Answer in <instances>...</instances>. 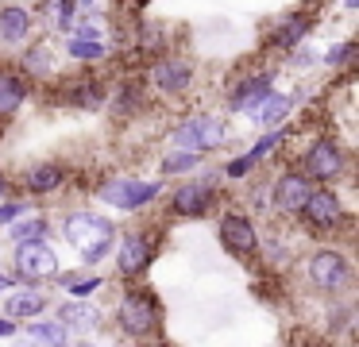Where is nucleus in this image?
<instances>
[{"mask_svg": "<svg viewBox=\"0 0 359 347\" xmlns=\"http://www.w3.org/2000/svg\"><path fill=\"white\" fill-rule=\"evenodd\" d=\"M62 231L74 247H81V259L86 262L104 259L109 247H112V236H116V231H112V220L101 212H70L62 224Z\"/></svg>", "mask_w": 359, "mask_h": 347, "instance_id": "nucleus-3", "label": "nucleus"}, {"mask_svg": "<svg viewBox=\"0 0 359 347\" xmlns=\"http://www.w3.org/2000/svg\"><path fill=\"white\" fill-rule=\"evenodd\" d=\"M302 174L309 177L313 185H332V182H340L344 174H348V151H344L336 139H328V135H320V139H313L309 143V151L302 154Z\"/></svg>", "mask_w": 359, "mask_h": 347, "instance_id": "nucleus-4", "label": "nucleus"}, {"mask_svg": "<svg viewBox=\"0 0 359 347\" xmlns=\"http://www.w3.org/2000/svg\"><path fill=\"white\" fill-rule=\"evenodd\" d=\"M12 332H16V324H12V316H0V339H4V336H12Z\"/></svg>", "mask_w": 359, "mask_h": 347, "instance_id": "nucleus-36", "label": "nucleus"}, {"mask_svg": "<svg viewBox=\"0 0 359 347\" xmlns=\"http://www.w3.org/2000/svg\"><path fill=\"white\" fill-rule=\"evenodd\" d=\"M282 143H286V131H282V128H266V135L263 139H259V143L255 147H251V158H259V162H263L266 158V154H271V151H278V147Z\"/></svg>", "mask_w": 359, "mask_h": 347, "instance_id": "nucleus-31", "label": "nucleus"}, {"mask_svg": "<svg viewBox=\"0 0 359 347\" xmlns=\"http://www.w3.org/2000/svg\"><path fill=\"white\" fill-rule=\"evenodd\" d=\"M27 97H32V77L24 69H0V120L16 116Z\"/></svg>", "mask_w": 359, "mask_h": 347, "instance_id": "nucleus-14", "label": "nucleus"}, {"mask_svg": "<svg viewBox=\"0 0 359 347\" xmlns=\"http://www.w3.org/2000/svg\"><path fill=\"white\" fill-rule=\"evenodd\" d=\"M305 282L313 285L325 297H336V293H348L355 285V266L344 251L336 247H317L313 254H305Z\"/></svg>", "mask_w": 359, "mask_h": 347, "instance_id": "nucleus-2", "label": "nucleus"}, {"mask_svg": "<svg viewBox=\"0 0 359 347\" xmlns=\"http://www.w3.org/2000/svg\"><path fill=\"white\" fill-rule=\"evenodd\" d=\"M39 12L47 15V23H50V27L70 31L74 12H78V0H43V4H39Z\"/></svg>", "mask_w": 359, "mask_h": 347, "instance_id": "nucleus-26", "label": "nucleus"}, {"mask_svg": "<svg viewBox=\"0 0 359 347\" xmlns=\"http://www.w3.org/2000/svg\"><path fill=\"white\" fill-rule=\"evenodd\" d=\"M147 85L158 89L163 97H186L189 85H194V62L186 54H158L147 69Z\"/></svg>", "mask_w": 359, "mask_h": 347, "instance_id": "nucleus-7", "label": "nucleus"}, {"mask_svg": "<svg viewBox=\"0 0 359 347\" xmlns=\"http://www.w3.org/2000/svg\"><path fill=\"white\" fill-rule=\"evenodd\" d=\"M224 139H228L224 120H217V116H209V112L189 116V120H182L178 128L170 131L174 151H197V154H201V151H217Z\"/></svg>", "mask_w": 359, "mask_h": 347, "instance_id": "nucleus-5", "label": "nucleus"}, {"mask_svg": "<svg viewBox=\"0 0 359 347\" xmlns=\"http://www.w3.org/2000/svg\"><path fill=\"white\" fill-rule=\"evenodd\" d=\"M151 259H155V236L147 228H132L120 236V251H116V274L124 282H140L147 274Z\"/></svg>", "mask_w": 359, "mask_h": 347, "instance_id": "nucleus-8", "label": "nucleus"}, {"mask_svg": "<svg viewBox=\"0 0 359 347\" xmlns=\"http://www.w3.org/2000/svg\"><path fill=\"white\" fill-rule=\"evenodd\" d=\"M163 46H166V31L158 27L155 20H140V31H135V50L155 54V50H163Z\"/></svg>", "mask_w": 359, "mask_h": 347, "instance_id": "nucleus-27", "label": "nucleus"}, {"mask_svg": "<svg viewBox=\"0 0 359 347\" xmlns=\"http://www.w3.org/2000/svg\"><path fill=\"white\" fill-rule=\"evenodd\" d=\"M271 81H274L271 74H248V77H240V81L232 85V93H228V108H232V112H251V108H255L259 100L274 89Z\"/></svg>", "mask_w": 359, "mask_h": 347, "instance_id": "nucleus-16", "label": "nucleus"}, {"mask_svg": "<svg viewBox=\"0 0 359 347\" xmlns=\"http://www.w3.org/2000/svg\"><path fill=\"white\" fill-rule=\"evenodd\" d=\"M135 4H147V0H135Z\"/></svg>", "mask_w": 359, "mask_h": 347, "instance_id": "nucleus-40", "label": "nucleus"}, {"mask_svg": "<svg viewBox=\"0 0 359 347\" xmlns=\"http://www.w3.org/2000/svg\"><path fill=\"white\" fill-rule=\"evenodd\" d=\"M313 193V182L302 174V170H290V174H282L278 182L271 185V208L278 216H286V220H297V212H302V205L309 200Z\"/></svg>", "mask_w": 359, "mask_h": 347, "instance_id": "nucleus-12", "label": "nucleus"}, {"mask_svg": "<svg viewBox=\"0 0 359 347\" xmlns=\"http://www.w3.org/2000/svg\"><path fill=\"white\" fill-rule=\"evenodd\" d=\"M4 197H8V177L0 174V200H4Z\"/></svg>", "mask_w": 359, "mask_h": 347, "instance_id": "nucleus-37", "label": "nucleus"}, {"mask_svg": "<svg viewBox=\"0 0 359 347\" xmlns=\"http://www.w3.org/2000/svg\"><path fill=\"white\" fill-rule=\"evenodd\" d=\"M58 270V254L47 239H27V243H16V274L20 282H39V278H50Z\"/></svg>", "mask_w": 359, "mask_h": 347, "instance_id": "nucleus-11", "label": "nucleus"}, {"mask_svg": "<svg viewBox=\"0 0 359 347\" xmlns=\"http://www.w3.org/2000/svg\"><path fill=\"white\" fill-rule=\"evenodd\" d=\"M147 108V93H143L140 81H120L116 93H112V112L116 116H140Z\"/></svg>", "mask_w": 359, "mask_h": 347, "instance_id": "nucleus-22", "label": "nucleus"}, {"mask_svg": "<svg viewBox=\"0 0 359 347\" xmlns=\"http://www.w3.org/2000/svg\"><path fill=\"white\" fill-rule=\"evenodd\" d=\"M58 100H62V104H70V108H101L104 85H101V77H93V74H86V77H66Z\"/></svg>", "mask_w": 359, "mask_h": 347, "instance_id": "nucleus-15", "label": "nucleus"}, {"mask_svg": "<svg viewBox=\"0 0 359 347\" xmlns=\"http://www.w3.org/2000/svg\"><path fill=\"white\" fill-rule=\"evenodd\" d=\"M8 236L16 239V243H27V239H43V236H47V220H43V216H24V212H20L16 224L8 228Z\"/></svg>", "mask_w": 359, "mask_h": 347, "instance_id": "nucleus-29", "label": "nucleus"}, {"mask_svg": "<svg viewBox=\"0 0 359 347\" xmlns=\"http://www.w3.org/2000/svg\"><path fill=\"white\" fill-rule=\"evenodd\" d=\"M290 108H294V97H286V93H274V89H271L255 108H251V116H255L259 128H278V123L290 116Z\"/></svg>", "mask_w": 359, "mask_h": 347, "instance_id": "nucleus-19", "label": "nucleus"}, {"mask_svg": "<svg viewBox=\"0 0 359 347\" xmlns=\"http://www.w3.org/2000/svg\"><path fill=\"white\" fill-rule=\"evenodd\" d=\"M47 313V297L39 290H24L16 297H8V316L12 320H32V316Z\"/></svg>", "mask_w": 359, "mask_h": 347, "instance_id": "nucleus-23", "label": "nucleus"}, {"mask_svg": "<svg viewBox=\"0 0 359 347\" xmlns=\"http://www.w3.org/2000/svg\"><path fill=\"white\" fill-rule=\"evenodd\" d=\"M116 328L128 339H158L163 336V301L143 285H128L116 305Z\"/></svg>", "mask_w": 359, "mask_h": 347, "instance_id": "nucleus-1", "label": "nucleus"}, {"mask_svg": "<svg viewBox=\"0 0 359 347\" xmlns=\"http://www.w3.org/2000/svg\"><path fill=\"white\" fill-rule=\"evenodd\" d=\"M351 58H355V43H336V46H328L325 66H344V62H351Z\"/></svg>", "mask_w": 359, "mask_h": 347, "instance_id": "nucleus-32", "label": "nucleus"}, {"mask_svg": "<svg viewBox=\"0 0 359 347\" xmlns=\"http://www.w3.org/2000/svg\"><path fill=\"white\" fill-rule=\"evenodd\" d=\"M62 182H66L62 162H39V166H32L24 174V189L32 193V197H47V193L62 189Z\"/></svg>", "mask_w": 359, "mask_h": 347, "instance_id": "nucleus-18", "label": "nucleus"}, {"mask_svg": "<svg viewBox=\"0 0 359 347\" xmlns=\"http://www.w3.org/2000/svg\"><path fill=\"white\" fill-rule=\"evenodd\" d=\"M32 12L20 4H8V8H0V43H8V46H24L27 39H32Z\"/></svg>", "mask_w": 359, "mask_h": 347, "instance_id": "nucleus-17", "label": "nucleus"}, {"mask_svg": "<svg viewBox=\"0 0 359 347\" xmlns=\"http://www.w3.org/2000/svg\"><path fill=\"white\" fill-rule=\"evenodd\" d=\"M297 216L305 220V228L320 231V236H332V231H340V228H348V224H351L348 205H344L332 189H317V185H313L309 200L302 205V212H297Z\"/></svg>", "mask_w": 359, "mask_h": 347, "instance_id": "nucleus-6", "label": "nucleus"}, {"mask_svg": "<svg viewBox=\"0 0 359 347\" xmlns=\"http://www.w3.org/2000/svg\"><path fill=\"white\" fill-rule=\"evenodd\" d=\"M66 54H70L74 62H101L104 58V43H101V39L74 35L70 43H66Z\"/></svg>", "mask_w": 359, "mask_h": 347, "instance_id": "nucleus-28", "label": "nucleus"}, {"mask_svg": "<svg viewBox=\"0 0 359 347\" xmlns=\"http://www.w3.org/2000/svg\"><path fill=\"white\" fill-rule=\"evenodd\" d=\"M197 166H201L197 151H178L170 158H163V174H186V170H197Z\"/></svg>", "mask_w": 359, "mask_h": 347, "instance_id": "nucleus-30", "label": "nucleus"}, {"mask_svg": "<svg viewBox=\"0 0 359 347\" xmlns=\"http://www.w3.org/2000/svg\"><path fill=\"white\" fill-rule=\"evenodd\" d=\"M58 320H62L66 328L89 332V328H97V324H101V308L89 305L86 297H74V301H66V305L58 308Z\"/></svg>", "mask_w": 359, "mask_h": 347, "instance_id": "nucleus-20", "label": "nucleus"}, {"mask_svg": "<svg viewBox=\"0 0 359 347\" xmlns=\"http://www.w3.org/2000/svg\"><path fill=\"white\" fill-rule=\"evenodd\" d=\"M344 4H348V8H355V4H359V0H344Z\"/></svg>", "mask_w": 359, "mask_h": 347, "instance_id": "nucleus-38", "label": "nucleus"}, {"mask_svg": "<svg viewBox=\"0 0 359 347\" xmlns=\"http://www.w3.org/2000/svg\"><path fill=\"white\" fill-rule=\"evenodd\" d=\"M305 4H309V8H313V4H320V0H305Z\"/></svg>", "mask_w": 359, "mask_h": 347, "instance_id": "nucleus-39", "label": "nucleus"}, {"mask_svg": "<svg viewBox=\"0 0 359 347\" xmlns=\"http://www.w3.org/2000/svg\"><path fill=\"white\" fill-rule=\"evenodd\" d=\"M255 166H259V158L243 154V158H232V162H228V166H224V174L236 182V177H248V170H255Z\"/></svg>", "mask_w": 359, "mask_h": 347, "instance_id": "nucleus-33", "label": "nucleus"}, {"mask_svg": "<svg viewBox=\"0 0 359 347\" xmlns=\"http://www.w3.org/2000/svg\"><path fill=\"white\" fill-rule=\"evenodd\" d=\"M20 212H24V205H16V200H12V205H0V224H8V220H16Z\"/></svg>", "mask_w": 359, "mask_h": 347, "instance_id": "nucleus-35", "label": "nucleus"}, {"mask_svg": "<svg viewBox=\"0 0 359 347\" xmlns=\"http://www.w3.org/2000/svg\"><path fill=\"white\" fill-rule=\"evenodd\" d=\"M24 74L27 77H50L55 74V50H50V43H35L32 50H24Z\"/></svg>", "mask_w": 359, "mask_h": 347, "instance_id": "nucleus-24", "label": "nucleus"}, {"mask_svg": "<svg viewBox=\"0 0 359 347\" xmlns=\"http://www.w3.org/2000/svg\"><path fill=\"white\" fill-rule=\"evenodd\" d=\"M158 197L155 182H135V177H112V182L101 185V200L112 208H124V212H135V208L151 205Z\"/></svg>", "mask_w": 359, "mask_h": 347, "instance_id": "nucleus-13", "label": "nucleus"}, {"mask_svg": "<svg viewBox=\"0 0 359 347\" xmlns=\"http://www.w3.org/2000/svg\"><path fill=\"white\" fill-rule=\"evenodd\" d=\"M217 177H189V182L174 185L170 193V212L186 216V220H197V216H209L212 205H217Z\"/></svg>", "mask_w": 359, "mask_h": 347, "instance_id": "nucleus-9", "label": "nucleus"}, {"mask_svg": "<svg viewBox=\"0 0 359 347\" xmlns=\"http://www.w3.org/2000/svg\"><path fill=\"white\" fill-rule=\"evenodd\" d=\"M66 285H70V297H89V293L101 290V278H86V282H74V278H70Z\"/></svg>", "mask_w": 359, "mask_h": 347, "instance_id": "nucleus-34", "label": "nucleus"}, {"mask_svg": "<svg viewBox=\"0 0 359 347\" xmlns=\"http://www.w3.org/2000/svg\"><path fill=\"white\" fill-rule=\"evenodd\" d=\"M217 236L224 243V251L236 254L240 262H251L259 254V231H255L248 212H224L217 224Z\"/></svg>", "mask_w": 359, "mask_h": 347, "instance_id": "nucleus-10", "label": "nucleus"}, {"mask_svg": "<svg viewBox=\"0 0 359 347\" xmlns=\"http://www.w3.org/2000/svg\"><path fill=\"white\" fill-rule=\"evenodd\" d=\"M309 27H313V15H309V12L290 15V20L282 23V27L274 31V35H271V46H278V50H294V46L302 43L305 35H309Z\"/></svg>", "mask_w": 359, "mask_h": 347, "instance_id": "nucleus-21", "label": "nucleus"}, {"mask_svg": "<svg viewBox=\"0 0 359 347\" xmlns=\"http://www.w3.org/2000/svg\"><path fill=\"white\" fill-rule=\"evenodd\" d=\"M27 339L32 343H66L70 339V328L62 320H32L27 324Z\"/></svg>", "mask_w": 359, "mask_h": 347, "instance_id": "nucleus-25", "label": "nucleus"}]
</instances>
